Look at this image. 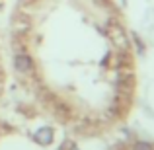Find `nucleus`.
I'll list each match as a JSON object with an SVG mask.
<instances>
[{"mask_svg":"<svg viewBox=\"0 0 154 150\" xmlns=\"http://www.w3.org/2000/svg\"><path fill=\"white\" fill-rule=\"evenodd\" d=\"M14 68L20 74H31L33 72V60L26 55H16L14 57Z\"/></svg>","mask_w":154,"mask_h":150,"instance_id":"f257e3e1","label":"nucleus"},{"mask_svg":"<svg viewBox=\"0 0 154 150\" xmlns=\"http://www.w3.org/2000/svg\"><path fill=\"white\" fill-rule=\"evenodd\" d=\"M33 140H35L37 144H43V146H45V144H51V142H53V129H51V127L39 129V131L33 135Z\"/></svg>","mask_w":154,"mask_h":150,"instance_id":"f03ea898","label":"nucleus"},{"mask_svg":"<svg viewBox=\"0 0 154 150\" xmlns=\"http://www.w3.org/2000/svg\"><path fill=\"white\" fill-rule=\"evenodd\" d=\"M135 150H152V146H150V144H146V142H139L135 146Z\"/></svg>","mask_w":154,"mask_h":150,"instance_id":"7ed1b4c3","label":"nucleus"}]
</instances>
